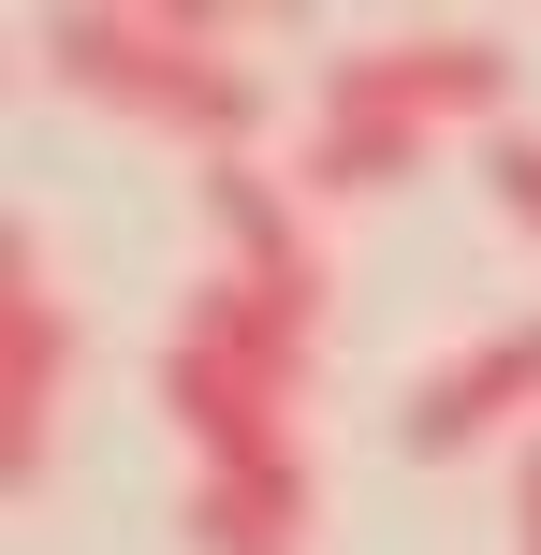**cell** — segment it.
Instances as JSON below:
<instances>
[{"mask_svg": "<svg viewBox=\"0 0 541 555\" xmlns=\"http://www.w3.org/2000/svg\"><path fill=\"white\" fill-rule=\"evenodd\" d=\"M29 44H44L59 88H88V103L132 117V132H176L191 162H249V132H263V74L234 59L249 15H191V0H74V15H44Z\"/></svg>", "mask_w": 541, "mask_h": 555, "instance_id": "6da1fadb", "label": "cell"}, {"mask_svg": "<svg viewBox=\"0 0 541 555\" xmlns=\"http://www.w3.org/2000/svg\"><path fill=\"white\" fill-rule=\"evenodd\" d=\"M308 365H322V322L263 278L205 263L176 293V336H162V424L191 439V468H293L308 453Z\"/></svg>", "mask_w": 541, "mask_h": 555, "instance_id": "7a4b0ae2", "label": "cell"}, {"mask_svg": "<svg viewBox=\"0 0 541 555\" xmlns=\"http://www.w3.org/2000/svg\"><path fill=\"white\" fill-rule=\"evenodd\" d=\"M308 117H351V132H396V146L513 132V44L498 29H381V44L322 59Z\"/></svg>", "mask_w": 541, "mask_h": 555, "instance_id": "3957f363", "label": "cell"}, {"mask_svg": "<svg viewBox=\"0 0 541 555\" xmlns=\"http://www.w3.org/2000/svg\"><path fill=\"white\" fill-rule=\"evenodd\" d=\"M74 365H88V307L59 293V263H44V234H0V482H44V453H59V395H74Z\"/></svg>", "mask_w": 541, "mask_h": 555, "instance_id": "277c9868", "label": "cell"}, {"mask_svg": "<svg viewBox=\"0 0 541 555\" xmlns=\"http://www.w3.org/2000/svg\"><path fill=\"white\" fill-rule=\"evenodd\" d=\"M205 234H220L234 278H263V293H293L308 322H337V249H322V205L293 191L279 162H205Z\"/></svg>", "mask_w": 541, "mask_h": 555, "instance_id": "5b68a950", "label": "cell"}, {"mask_svg": "<svg viewBox=\"0 0 541 555\" xmlns=\"http://www.w3.org/2000/svg\"><path fill=\"white\" fill-rule=\"evenodd\" d=\"M396 439L410 453H484V439H541V322H498V336H468L454 365H425L410 380V410H396Z\"/></svg>", "mask_w": 541, "mask_h": 555, "instance_id": "8992f818", "label": "cell"}, {"mask_svg": "<svg viewBox=\"0 0 541 555\" xmlns=\"http://www.w3.org/2000/svg\"><path fill=\"white\" fill-rule=\"evenodd\" d=\"M176 541L191 555H308L322 541V468L308 453H293V468H191Z\"/></svg>", "mask_w": 541, "mask_h": 555, "instance_id": "52a82bcc", "label": "cell"}, {"mask_svg": "<svg viewBox=\"0 0 541 555\" xmlns=\"http://www.w3.org/2000/svg\"><path fill=\"white\" fill-rule=\"evenodd\" d=\"M484 191H498V220L513 234H541V132L513 117V132H484Z\"/></svg>", "mask_w": 541, "mask_h": 555, "instance_id": "ba28073f", "label": "cell"}, {"mask_svg": "<svg viewBox=\"0 0 541 555\" xmlns=\"http://www.w3.org/2000/svg\"><path fill=\"white\" fill-rule=\"evenodd\" d=\"M513 555H541V439L513 453Z\"/></svg>", "mask_w": 541, "mask_h": 555, "instance_id": "9c48e42d", "label": "cell"}]
</instances>
